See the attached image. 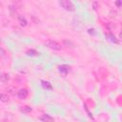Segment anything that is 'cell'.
Here are the masks:
<instances>
[{
    "label": "cell",
    "mask_w": 122,
    "mask_h": 122,
    "mask_svg": "<svg viewBox=\"0 0 122 122\" xmlns=\"http://www.w3.org/2000/svg\"><path fill=\"white\" fill-rule=\"evenodd\" d=\"M70 70H71V67L68 66V65H61V66H59V68H58L59 72L64 73V74H67V73L70 71Z\"/></svg>",
    "instance_id": "4"
},
{
    "label": "cell",
    "mask_w": 122,
    "mask_h": 122,
    "mask_svg": "<svg viewBox=\"0 0 122 122\" xmlns=\"http://www.w3.org/2000/svg\"><path fill=\"white\" fill-rule=\"evenodd\" d=\"M9 99H10V97H9L8 94H6V93H0V101H2V102H8Z\"/></svg>",
    "instance_id": "11"
},
{
    "label": "cell",
    "mask_w": 122,
    "mask_h": 122,
    "mask_svg": "<svg viewBox=\"0 0 122 122\" xmlns=\"http://www.w3.org/2000/svg\"><path fill=\"white\" fill-rule=\"evenodd\" d=\"M9 79H10V77H9V75L7 73H4V72L0 73V81L1 82H7Z\"/></svg>",
    "instance_id": "9"
},
{
    "label": "cell",
    "mask_w": 122,
    "mask_h": 122,
    "mask_svg": "<svg viewBox=\"0 0 122 122\" xmlns=\"http://www.w3.org/2000/svg\"><path fill=\"white\" fill-rule=\"evenodd\" d=\"M27 54H28L29 56H37V55L39 54V52L36 51L35 50H29V51H27Z\"/></svg>",
    "instance_id": "12"
},
{
    "label": "cell",
    "mask_w": 122,
    "mask_h": 122,
    "mask_svg": "<svg viewBox=\"0 0 122 122\" xmlns=\"http://www.w3.org/2000/svg\"><path fill=\"white\" fill-rule=\"evenodd\" d=\"M106 37H107V39L108 40H110V41H112V43H118V40L116 39V37L112 34V33H109V34H106Z\"/></svg>",
    "instance_id": "8"
},
{
    "label": "cell",
    "mask_w": 122,
    "mask_h": 122,
    "mask_svg": "<svg viewBox=\"0 0 122 122\" xmlns=\"http://www.w3.org/2000/svg\"><path fill=\"white\" fill-rule=\"evenodd\" d=\"M41 85H42V87H43L44 89H46V90H51V89H52L51 84L50 82H48V81L42 80V81H41Z\"/></svg>",
    "instance_id": "7"
},
{
    "label": "cell",
    "mask_w": 122,
    "mask_h": 122,
    "mask_svg": "<svg viewBox=\"0 0 122 122\" xmlns=\"http://www.w3.org/2000/svg\"><path fill=\"white\" fill-rule=\"evenodd\" d=\"M20 111H21L23 113H29V112H30L32 111V109H31L30 107H29V106H24L23 108L20 109Z\"/></svg>",
    "instance_id": "10"
},
{
    "label": "cell",
    "mask_w": 122,
    "mask_h": 122,
    "mask_svg": "<svg viewBox=\"0 0 122 122\" xmlns=\"http://www.w3.org/2000/svg\"><path fill=\"white\" fill-rule=\"evenodd\" d=\"M4 55H5V51H4L3 49L0 48V57H2V56H4Z\"/></svg>",
    "instance_id": "14"
},
{
    "label": "cell",
    "mask_w": 122,
    "mask_h": 122,
    "mask_svg": "<svg viewBox=\"0 0 122 122\" xmlns=\"http://www.w3.org/2000/svg\"><path fill=\"white\" fill-rule=\"evenodd\" d=\"M59 5L68 11H73L75 10L73 3L70 0H61V1H59Z\"/></svg>",
    "instance_id": "1"
},
{
    "label": "cell",
    "mask_w": 122,
    "mask_h": 122,
    "mask_svg": "<svg viewBox=\"0 0 122 122\" xmlns=\"http://www.w3.org/2000/svg\"><path fill=\"white\" fill-rule=\"evenodd\" d=\"M18 22H19V24H20L22 27H25V26H27V24H28L26 18H25L23 15H21V14L18 15Z\"/></svg>",
    "instance_id": "6"
},
{
    "label": "cell",
    "mask_w": 122,
    "mask_h": 122,
    "mask_svg": "<svg viewBox=\"0 0 122 122\" xmlns=\"http://www.w3.org/2000/svg\"><path fill=\"white\" fill-rule=\"evenodd\" d=\"M45 46L51 50H53V51H59L61 49V45L58 42L53 41V40H47L45 42Z\"/></svg>",
    "instance_id": "2"
},
{
    "label": "cell",
    "mask_w": 122,
    "mask_h": 122,
    "mask_svg": "<svg viewBox=\"0 0 122 122\" xmlns=\"http://www.w3.org/2000/svg\"><path fill=\"white\" fill-rule=\"evenodd\" d=\"M28 95H29V92L26 89H21V90H19L17 92V97L19 99H21V100L26 99L28 97Z\"/></svg>",
    "instance_id": "3"
},
{
    "label": "cell",
    "mask_w": 122,
    "mask_h": 122,
    "mask_svg": "<svg viewBox=\"0 0 122 122\" xmlns=\"http://www.w3.org/2000/svg\"><path fill=\"white\" fill-rule=\"evenodd\" d=\"M66 46H68L69 47V45H70V47H73L74 45H73V43L71 42V41H70V40H64V42H63Z\"/></svg>",
    "instance_id": "13"
},
{
    "label": "cell",
    "mask_w": 122,
    "mask_h": 122,
    "mask_svg": "<svg viewBox=\"0 0 122 122\" xmlns=\"http://www.w3.org/2000/svg\"><path fill=\"white\" fill-rule=\"evenodd\" d=\"M116 5H117V6H118V7H119V6H120V5H121V2H116Z\"/></svg>",
    "instance_id": "15"
},
{
    "label": "cell",
    "mask_w": 122,
    "mask_h": 122,
    "mask_svg": "<svg viewBox=\"0 0 122 122\" xmlns=\"http://www.w3.org/2000/svg\"><path fill=\"white\" fill-rule=\"evenodd\" d=\"M39 119L42 122H53V118L49 114H43L39 117Z\"/></svg>",
    "instance_id": "5"
}]
</instances>
